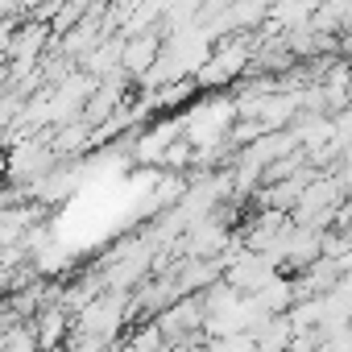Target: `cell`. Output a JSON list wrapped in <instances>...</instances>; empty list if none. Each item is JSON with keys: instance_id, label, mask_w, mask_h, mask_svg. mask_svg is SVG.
Here are the masks:
<instances>
[{"instance_id": "7a4b0ae2", "label": "cell", "mask_w": 352, "mask_h": 352, "mask_svg": "<svg viewBox=\"0 0 352 352\" xmlns=\"http://www.w3.org/2000/svg\"><path fill=\"white\" fill-rule=\"evenodd\" d=\"M249 63V50L241 46V42H228L220 54H212L208 63H204V83H228L232 75H241V67Z\"/></svg>"}, {"instance_id": "277c9868", "label": "cell", "mask_w": 352, "mask_h": 352, "mask_svg": "<svg viewBox=\"0 0 352 352\" xmlns=\"http://www.w3.org/2000/svg\"><path fill=\"white\" fill-rule=\"evenodd\" d=\"M153 54H157V42H153V38H137V42L120 46V63H124L129 71H145V67H153Z\"/></svg>"}, {"instance_id": "8992f818", "label": "cell", "mask_w": 352, "mask_h": 352, "mask_svg": "<svg viewBox=\"0 0 352 352\" xmlns=\"http://www.w3.org/2000/svg\"><path fill=\"white\" fill-rule=\"evenodd\" d=\"M21 9V0H0V21H5V17H13Z\"/></svg>"}, {"instance_id": "3957f363", "label": "cell", "mask_w": 352, "mask_h": 352, "mask_svg": "<svg viewBox=\"0 0 352 352\" xmlns=\"http://www.w3.org/2000/svg\"><path fill=\"white\" fill-rule=\"evenodd\" d=\"M38 327H42V331H34V336H38L42 352L54 348V344H63V340H67V311H63V307H42Z\"/></svg>"}, {"instance_id": "6da1fadb", "label": "cell", "mask_w": 352, "mask_h": 352, "mask_svg": "<svg viewBox=\"0 0 352 352\" xmlns=\"http://www.w3.org/2000/svg\"><path fill=\"white\" fill-rule=\"evenodd\" d=\"M232 116H236V104H228V100H204V104H195L187 112V120H183L187 145H216L224 137V129L232 124Z\"/></svg>"}, {"instance_id": "5b68a950", "label": "cell", "mask_w": 352, "mask_h": 352, "mask_svg": "<svg viewBox=\"0 0 352 352\" xmlns=\"http://www.w3.org/2000/svg\"><path fill=\"white\" fill-rule=\"evenodd\" d=\"M0 352H42V344H38V336L30 331V327H9L5 331V340H0Z\"/></svg>"}]
</instances>
